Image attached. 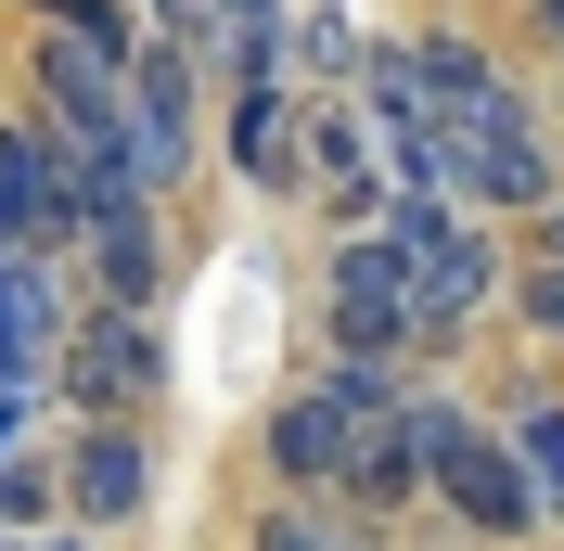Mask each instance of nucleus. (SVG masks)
<instances>
[{"instance_id": "nucleus-1", "label": "nucleus", "mask_w": 564, "mask_h": 551, "mask_svg": "<svg viewBox=\"0 0 564 551\" xmlns=\"http://www.w3.org/2000/svg\"><path fill=\"white\" fill-rule=\"evenodd\" d=\"M436 193H449V206H475V218H539V206H564V141H552V104H539V90H513V77H488V90L449 116Z\"/></svg>"}, {"instance_id": "nucleus-2", "label": "nucleus", "mask_w": 564, "mask_h": 551, "mask_svg": "<svg viewBox=\"0 0 564 551\" xmlns=\"http://www.w3.org/2000/svg\"><path fill=\"white\" fill-rule=\"evenodd\" d=\"M411 449H423V487L449 500L475 539H539V475L513 462V436L500 423H475L462 398H411Z\"/></svg>"}, {"instance_id": "nucleus-3", "label": "nucleus", "mask_w": 564, "mask_h": 551, "mask_svg": "<svg viewBox=\"0 0 564 551\" xmlns=\"http://www.w3.org/2000/svg\"><path fill=\"white\" fill-rule=\"evenodd\" d=\"M386 244L411 257V309H423V334H462V321H488L500 295H513L500 231H488L475 206H449V193H398V206H386Z\"/></svg>"}, {"instance_id": "nucleus-4", "label": "nucleus", "mask_w": 564, "mask_h": 551, "mask_svg": "<svg viewBox=\"0 0 564 551\" xmlns=\"http://www.w3.org/2000/svg\"><path fill=\"white\" fill-rule=\"evenodd\" d=\"M52 398H65L77 423H141L154 398H167V346H154V309H77L65 359H52Z\"/></svg>"}, {"instance_id": "nucleus-5", "label": "nucleus", "mask_w": 564, "mask_h": 551, "mask_svg": "<svg viewBox=\"0 0 564 551\" xmlns=\"http://www.w3.org/2000/svg\"><path fill=\"white\" fill-rule=\"evenodd\" d=\"M206 52H193V39H141V65H129V129H116V168L141 180V193H154V206H167L180 180H193V116H206Z\"/></svg>"}, {"instance_id": "nucleus-6", "label": "nucleus", "mask_w": 564, "mask_h": 551, "mask_svg": "<svg viewBox=\"0 0 564 551\" xmlns=\"http://www.w3.org/2000/svg\"><path fill=\"white\" fill-rule=\"evenodd\" d=\"M321 334L347 346V359H411L423 346L411 257H398L386 231H334V257H321Z\"/></svg>"}, {"instance_id": "nucleus-7", "label": "nucleus", "mask_w": 564, "mask_h": 551, "mask_svg": "<svg viewBox=\"0 0 564 551\" xmlns=\"http://www.w3.org/2000/svg\"><path fill=\"white\" fill-rule=\"evenodd\" d=\"M218 154H231L257 193H308V90H295V77H231Z\"/></svg>"}, {"instance_id": "nucleus-8", "label": "nucleus", "mask_w": 564, "mask_h": 551, "mask_svg": "<svg viewBox=\"0 0 564 551\" xmlns=\"http://www.w3.org/2000/svg\"><path fill=\"white\" fill-rule=\"evenodd\" d=\"M65 334H77V282H65V257L0 244V385L52 372V359H65Z\"/></svg>"}, {"instance_id": "nucleus-9", "label": "nucleus", "mask_w": 564, "mask_h": 551, "mask_svg": "<svg viewBox=\"0 0 564 551\" xmlns=\"http://www.w3.org/2000/svg\"><path fill=\"white\" fill-rule=\"evenodd\" d=\"M141 500H154V449H141V423H77V449H65V514H77V526H129Z\"/></svg>"}, {"instance_id": "nucleus-10", "label": "nucleus", "mask_w": 564, "mask_h": 551, "mask_svg": "<svg viewBox=\"0 0 564 551\" xmlns=\"http://www.w3.org/2000/svg\"><path fill=\"white\" fill-rule=\"evenodd\" d=\"M359 436H372V411H347L334 385H295V398H282V411H270V462H282V475H295V487H347Z\"/></svg>"}, {"instance_id": "nucleus-11", "label": "nucleus", "mask_w": 564, "mask_h": 551, "mask_svg": "<svg viewBox=\"0 0 564 551\" xmlns=\"http://www.w3.org/2000/svg\"><path fill=\"white\" fill-rule=\"evenodd\" d=\"M359 52H372V39H347L334 0H295V26H282V77H308V90H359Z\"/></svg>"}, {"instance_id": "nucleus-12", "label": "nucleus", "mask_w": 564, "mask_h": 551, "mask_svg": "<svg viewBox=\"0 0 564 551\" xmlns=\"http://www.w3.org/2000/svg\"><path fill=\"white\" fill-rule=\"evenodd\" d=\"M411 487H423V449H411V398H398V411L372 423V436H359V462H347V500H359V514H398Z\"/></svg>"}, {"instance_id": "nucleus-13", "label": "nucleus", "mask_w": 564, "mask_h": 551, "mask_svg": "<svg viewBox=\"0 0 564 551\" xmlns=\"http://www.w3.org/2000/svg\"><path fill=\"white\" fill-rule=\"evenodd\" d=\"M398 52H411V77H423V90H436V116H462V104H475V90H488V39H475V26H423V39H398Z\"/></svg>"}, {"instance_id": "nucleus-14", "label": "nucleus", "mask_w": 564, "mask_h": 551, "mask_svg": "<svg viewBox=\"0 0 564 551\" xmlns=\"http://www.w3.org/2000/svg\"><path fill=\"white\" fill-rule=\"evenodd\" d=\"M513 462L539 475V514H564V398H527V411H500Z\"/></svg>"}, {"instance_id": "nucleus-15", "label": "nucleus", "mask_w": 564, "mask_h": 551, "mask_svg": "<svg viewBox=\"0 0 564 551\" xmlns=\"http://www.w3.org/2000/svg\"><path fill=\"white\" fill-rule=\"evenodd\" d=\"M513 334H539V346H564V257H513Z\"/></svg>"}, {"instance_id": "nucleus-16", "label": "nucleus", "mask_w": 564, "mask_h": 551, "mask_svg": "<svg viewBox=\"0 0 564 551\" xmlns=\"http://www.w3.org/2000/svg\"><path fill=\"white\" fill-rule=\"evenodd\" d=\"M26 13H39V26H52V39H90V52H116V65H129V52H141V26H129V13H116V0H26Z\"/></svg>"}, {"instance_id": "nucleus-17", "label": "nucleus", "mask_w": 564, "mask_h": 551, "mask_svg": "<svg viewBox=\"0 0 564 551\" xmlns=\"http://www.w3.org/2000/svg\"><path fill=\"white\" fill-rule=\"evenodd\" d=\"M257 551H347V539H334L321 514H295V500H282V514H257Z\"/></svg>"}, {"instance_id": "nucleus-18", "label": "nucleus", "mask_w": 564, "mask_h": 551, "mask_svg": "<svg viewBox=\"0 0 564 551\" xmlns=\"http://www.w3.org/2000/svg\"><path fill=\"white\" fill-rule=\"evenodd\" d=\"M52 514V475H39V462H0V526H39Z\"/></svg>"}, {"instance_id": "nucleus-19", "label": "nucleus", "mask_w": 564, "mask_h": 551, "mask_svg": "<svg viewBox=\"0 0 564 551\" xmlns=\"http://www.w3.org/2000/svg\"><path fill=\"white\" fill-rule=\"evenodd\" d=\"M527 39H539V52L564 65V0H527Z\"/></svg>"}, {"instance_id": "nucleus-20", "label": "nucleus", "mask_w": 564, "mask_h": 551, "mask_svg": "<svg viewBox=\"0 0 564 551\" xmlns=\"http://www.w3.org/2000/svg\"><path fill=\"white\" fill-rule=\"evenodd\" d=\"M26 449V385H0V462Z\"/></svg>"}, {"instance_id": "nucleus-21", "label": "nucleus", "mask_w": 564, "mask_h": 551, "mask_svg": "<svg viewBox=\"0 0 564 551\" xmlns=\"http://www.w3.org/2000/svg\"><path fill=\"white\" fill-rule=\"evenodd\" d=\"M0 551H90V539H52V526H13Z\"/></svg>"}, {"instance_id": "nucleus-22", "label": "nucleus", "mask_w": 564, "mask_h": 551, "mask_svg": "<svg viewBox=\"0 0 564 551\" xmlns=\"http://www.w3.org/2000/svg\"><path fill=\"white\" fill-rule=\"evenodd\" d=\"M218 13H282V0H218Z\"/></svg>"}, {"instance_id": "nucleus-23", "label": "nucleus", "mask_w": 564, "mask_h": 551, "mask_svg": "<svg viewBox=\"0 0 564 551\" xmlns=\"http://www.w3.org/2000/svg\"><path fill=\"white\" fill-rule=\"evenodd\" d=\"M552 141H564V90H552Z\"/></svg>"}, {"instance_id": "nucleus-24", "label": "nucleus", "mask_w": 564, "mask_h": 551, "mask_svg": "<svg viewBox=\"0 0 564 551\" xmlns=\"http://www.w3.org/2000/svg\"><path fill=\"white\" fill-rule=\"evenodd\" d=\"M154 13H167V0H154Z\"/></svg>"}]
</instances>
